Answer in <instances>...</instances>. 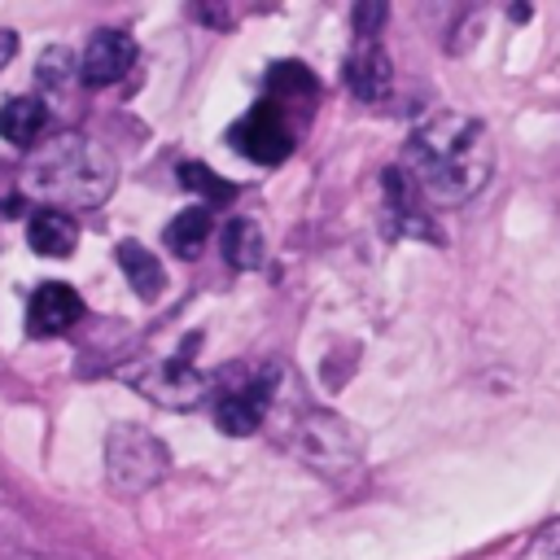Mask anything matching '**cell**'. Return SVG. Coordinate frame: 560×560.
<instances>
[{"label": "cell", "mask_w": 560, "mask_h": 560, "mask_svg": "<svg viewBox=\"0 0 560 560\" xmlns=\"http://www.w3.org/2000/svg\"><path fill=\"white\" fill-rule=\"evenodd\" d=\"M402 162H407V179L429 201L459 206L486 188V179L494 171V144H490V131L481 118L442 109V114H429L411 131Z\"/></svg>", "instance_id": "6da1fadb"}, {"label": "cell", "mask_w": 560, "mask_h": 560, "mask_svg": "<svg viewBox=\"0 0 560 560\" xmlns=\"http://www.w3.org/2000/svg\"><path fill=\"white\" fill-rule=\"evenodd\" d=\"M114 179H118V162L109 158L105 144L79 131H61L31 149L22 166V197L39 201V210L70 214L101 206L114 192Z\"/></svg>", "instance_id": "7a4b0ae2"}, {"label": "cell", "mask_w": 560, "mask_h": 560, "mask_svg": "<svg viewBox=\"0 0 560 560\" xmlns=\"http://www.w3.org/2000/svg\"><path fill=\"white\" fill-rule=\"evenodd\" d=\"M166 464H171V451L158 433H149L144 424H131V420L109 424V433H105V472H109L114 490L140 494V490H149L166 477Z\"/></svg>", "instance_id": "3957f363"}, {"label": "cell", "mask_w": 560, "mask_h": 560, "mask_svg": "<svg viewBox=\"0 0 560 560\" xmlns=\"http://www.w3.org/2000/svg\"><path fill=\"white\" fill-rule=\"evenodd\" d=\"M302 420H289L293 429V451L298 459H306L319 472H341L346 464H359V438L341 424V416L319 411L311 402L298 407Z\"/></svg>", "instance_id": "277c9868"}, {"label": "cell", "mask_w": 560, "mask_h": 560, "mask_svg": "<svg viewBox=\"0 0 560 560\" xmlns=\"http://www.w3.org/2000/svg\"><path fill=\"white\" fill-rule=\"evenodd\" d=\"M122 376L131 381L136 394H144L149 402L171 407V411H188L206 398V376L188 363V350H179L171 359H140V363L122 368Z\"/></svg>", "instance_id": "5b68a950"}, {"label": "cell", "mask_w": 560, "mask_h": 560, "mask_svg": "<svg viewBox=\"0 0 560 560\" xmlns=\"http://www.w3.org/2000/svg\"><path fill=\"white\" fill-rule=\"evenodd\" d=\"M228 140L236 153H245L249 162H262V166H276L293 153V127H289L284 109L271 101H258L249 114H241L228 127Z\"/></svg>", "instance_id": "8992f818"}, {"label": "cell", "mask_w": 560, "mask_h": 560, "mask_svg": "<svg viewBox=\"0 0 560 560\" xmlns=\"http://www.w3.org/2000/svg\"><path fill=\"white\" fill-rule=\"evenodd\" d=\"M83 319V298L70 289V284H39L31 293V306H26V332L31 337H57V332H70L74 324Z\"/></svg>", "instance_id": "52a82bcc"}, {"label": "cell", "mask_w": 560, "mask_h": 560, "mask_svg": "<svg viewBox=\"0 0 560 560\" xmlns=\"http://www.w3.org/2000/svg\"><path fill=\"white\" fill-rule=\"evenodd\" d=\"M131 66H136V39L122 35V31H96V35L88 39V48H83L79 74H83V83H92V88H109V83L127 79Z\"/></svg>", "instance_id": "ba28073f"}, {"label": "cell", "mask_w": 560, "mask_h": 560, "mask_svg": "<svg viewBox=\"0 0 560 560\" xmlns=\"http://www.w3.org/2000/svg\"><path fill=\"white\" fill-rule=\"evenodd\" d=\"M346 83L359 101H385L394 88V66L385 57V48L376 39H354L350 57H346Z\"/></svg>", "instance_id": "9c48e42d"}, {"label": "cell", "mask_w": 560, "mask_h": 560, "mask_svg": "<svg viewBox=\"0 0 560 560\" xmlns=\"http://www.w3.org/2000/svg\"><path fill=\"white\" fill-rule=\"evenodd\" d=\"M26 241L39 258H70L79 245V223L74 214H61V210H35L26 223Z\"/></svg>", "instance_id": "30bf717a"}, {"label": "cell", "mask_w": 560, "mask_h": 560, "mask_svg": "<svg viewBox=\"0 0 560 560\" xmlns=\"http://www.w3.org/2000/svg\"><path fill=\"white\" fill-rule=\"evenodd\" d=\"M48 127V105L39 96H9L0 105V136L18 149H35Z\"/></svg>", "instance_id": "8fae6325"}, {"label": "cell", "mask_w": 560, "mask_h": 560, "mask_svg": "<svg viewBox=\"0 0 560 560\" xmlns=\"http://www.w3.org/2000/svg\"><path fill=\"white\" fill-rule=\"evenodd\" d=\"M118 267L127 271V284H131V293L136 298H144V302H153L158 293H162V284H166V271H162V262L140 245V241H118Z\"/></svg>", "instance_id": "7c38bea8"}, {"label": "cell", "mask_w": 560, "mask_h": 560, "mask_svg": "<svg viewBox=\"0 0 560 560\" xmlns=\"http://www.w3.org/2000/svg\"><path fill=\"white\" fill-rule=\"evenodd\" d=\"M385 192H389V210L398 214V232H407V236H438L433 223L424 219V210L416 206V192H420V188H416L407 175L389 171V175H385Z\"/></svg>", "instance_id": "4fadbf2b"}, {"label": "cell", "mask_w": 560, "mask_h": 560, "mask_svg": "<svg viewBox=\"0 0 560 560\" xmlns=\"http://www.w3.org/2000/svg\"><path fill=\"white\" fill-rule=\"evenodd\" d=\"M210 228H214V219H210V210H206L201 201H197L192 210H179V214L166 223V245H171V254L197 258L201 245H206V236H210Z\"/></svg>", "instance_id": "5bb4252c"}, {"label": "cell", "mask_w": 560, "mask_h": 560, "mask_svg": "<svg viewBox=\"0 0 560 560\" xmlns=\"http://www.w3.org/2000/svg\"><path fill=\"white\" fill-rule=\"evenodd\" d=\"M223 258H228L236 271H254V267H262V258H267V241H262L258 223H249V219H232V223L223 228Z\"/></svg>", "instance_id": "9a60e30c"}, {"label": "cell", "mask_w": 560, "mask_h": 560, "mask_svg": "<svg viewBox=\"0 0 560 560\" xmlns=\"http://www.w3.org/2000/svg\"><path fill=\"white\" fill-rule=\"evenodd\" d=\"M302 96H315V79L302 61H280L271 66L267 74V101L284 109V101H302Z\"/></svg>", "instance_id": "2e32d148"}, {"label": "cell", "mask_w": 560, "mask_h": 560, "mask_svg": "<svg viewBox=\"0 0 560 560\" xmlns=\"http://www.w3.org/2000/svg\"><path fill=\"white\" fill-rule=\"evenodd\" d=\"M179 179H184V188H192V192H201L206 201V210H214V206H223V201H232L236 197V188L232 184H223V179H214V171L210 166H197V162H184L179 166Z\"/></svg>", "instance_id": "e0dca14e"}, {"label": "cell", "mask_w": 560, "mask_h": 560, "mask_svg": "<svg viewBox=\"0 0 560 560\" xmlns=\"http://www.w3.org/2000/svg\"><path fill=\"white\" fill-rule=\"evenodd\" d=\"M70 70H74V57H70V48H44L35 79H39V88H61V83L70 79Z\"/></svg>", "instance_id": "ac0fdd59"}, {"label": "cell", "mask_w": 560, "mask_h": 560, "mask_svg": "<svg viewBox=\"0 0 560 560\" xmlns=\"http://www.w3.org/2000/svg\"><path fill=\"white\" fill-rule=\"evenodd\" d=\"M516 560H560V521H556V525H547L542 534H534V538H529V547H525Z\"/></svg>", "instance_id": "d6986e66"}, {"label": "cell", "mask_w": 560, "mask_h": 560, "mask_svg": "<svg viewBox=\"0 0 560 560\" xmlns=\"http://www.w3.org/2000/svg\"><path fill=\"white\" fill-rule=\"evenodd\" d=\"M13 52H18V35H13V31H4V26H0V70H4V66H9V61H13Z\"/></svg>", "instance_id": "ffe728a7"}]
</instances>
